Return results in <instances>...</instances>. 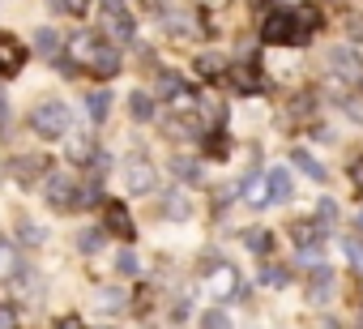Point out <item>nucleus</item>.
Here are the masks:
<instances>
[{
  "mask_svg": "<svg viewBox=\"0 0 363 329\" xmlns=\"http://www.w3.org/2000/svg\"><path fill=\"white\" fill-rule=\"evenodd\" d=\"M342 248H346L350 265H354V269H363V244H359V240H342Z\"/></svg>",
  "mask_w": 363,
  "mask_h": 329,
  "instance_id": "34",
  "label": "nucleus"
},
{
  "mask_svg": "<svg viewBox=\"0 0 363 329\" xmlns=\"http://www.w3.org/2000/svg\"><path fill=\"white\" fill-rule=\"evenodd\" d=\"M231 86H235L240 94H257V90L265 86V77H261L257 69H235V73H231Z\"/></svg>",
  "mask_w": 363,
  "mask_h": 329,
  "instance_id": "15",
  "label": "nucleus"
},
{
  "mask_svg": "<svg viewBox=\"0 0 363 329\" xmlns=\"http://www.w3.org/2000/svg\"><path fill=\"white\" fill-rule=\"evenodd\" d=\"M167 214H171V218H189V214H193L189 197H184V193H171V197H167Z\"/></svg>",
  "mask_w": 363,
  "mask_h": 329,
  "instance_id": "28",
  "label": "nucleus"
},
{
  "mask_svg": "<svg viewBox=\"0 0 363 329\" xmlns=\"http://www.w3.org/2000/svg\"><path fill=\"white\" fill-rule=\"evenodd\" d=\"M201 329H231V316L227 312H206L201 316Z\"/></svg>",
  "mask_w": 363,
  "mask_h": 329,
  "instance_id": "33",
  "label": "nucleus"
},
{
  "mask_svg": "<svg viewBox=\"0 0 363 329\" xmlns=\"http://www.w3.org/2000/svg\"><path fill=\"white\" fill-rule=\"evenodd\" d=\"M244 244H248V248H252V252H261V257H265V252H269V244H274V240H269V231H248V235H244Z\"/></svg>",
  "mask_w": 363,
  "mask_h": 329,
  "instance_id": "30",
  "label": "nucleus"
},
{
  "mask_svg": "<svg viewBox=\"0 0 363 329\" xmlns=\"http://www.w3.org/2000/svg\"><path fill=\"white\" fill-rule=\"evenodd\" d=\"M124 176H128V189H133V193H154V189H158V176H154V167H150L145 158H128Z\"/></svg>",
  "mask_w": 363,
  "mask_h": 329,
  "instance_id": "9",
  "label": "nucleus"
},
{
  "mask_svg": "<svg viewBox=\"0 0 363 329\" xmlns=\"http://www.w3.org/2000/svg\"><path fill=\"white\" fill-rule=\"evenodd\" d=\"M201 116H206V124H210V128H223V116H227V107H223V99L206 90V94H201Z\"/></svg>",
  "mask_w": 363,
  "mask_h": 329,
  "instance_id": "16",
  "label": "nucleus"
},
{
  "mask_svg": "<svg viewBox=\"0 0 363 329\" xmlns=\"http://www.w3.org/2000/svg\"><path fill=\"white\" fill-rule=\"evenodd\" d=\"M86 111H90V120H107V111H111V94H107V90H94V94L86 99Z\"/></svg>",
  "mask_w": 363,
  "mask_h": 329,
  "instance_id": "24",
  "label": "nucleus"
},
{
  "mask_svg": "<svg viewBox=\"0 0 363 329\" xmlns=\"http://www.w3.org/2000/svg\"><path fill=\"white\" fill-rule=\"evenodd\" d=\"M77 248H82V252H99V248H103V231H82V235H77Z\"/></svg>",
  "mask_w": 363,
  "mask_h": 329,
  "instance_id": "31",
  "label": "nucleus"
},
{
  "mask_svg": "<svg viewBox=\"0 0 363 329\" xmlns=\"http://www.w3.org/2000/svg\"><path fill=\"white\" fill-rule=\"evenodd\" d=\"M18 274H22V257H18V248L0 240V278H18Z\"/></svg>",
  "mask_w": 363,
  "mask_h": 329,
  "instance_id": "18",
  "label": "nucleus"
},
{
  "mask_svg": "<svg viewBox=\"0 0 363 329\" xmlns=\"http://www.w3.org/2000/svg\"><path fill=\"white\" fill-rule=\"evenodd\" d=\"M9 128V99H5V90H0V133Z\"/></svg>",
  "mask_w": 363,
  "mask_h": 329,
  "instance_id": "41",
  "label": "nucleus"
},
{
  "mask_svg": "<svg viewBox=\"0 0 363 329\" xmlns=\"http://www.w3.org/2000/svg\"><path fill=\"white\" fill-rule=\"evenodd\" d=\"M65 154H69V162H77V167H86V162H94L99 145H94V141H90L86 133H73V137H69V150H65Z\"/></svg>",
  "mask_w": 363,
  "mask_h": 329,
  "instance_id": "11",
  "label": "nucleus"
},
{
  "mask_svg": "<svg viewBox=\"0 0 363 329\" xmlns=\"http://www.w3.org/2000/svg\"><path fill=\"white\" fill-rule=\"evenodd\" d=\"M103 227H107L111 235H120V240H133V235H137V227H133L124 201H107V206H103Z\"/></svg>",
  "mask_w": 363,
  "mask_h": 329,
  "instance_id": "7",
  "label": "nucleus"
},
{
  "mask_svg": "<svg viewBox=\"0 0 363 329\" xmlns=\"http://www.w3.org/2000/svg\"><path fill=\"white\" fill-rule=\"evenodd\" d=\"M291 162H295V167H299V172H303L308 180H316V184H325V180H329V172L320 167V162H316V158H312L308 150H295V154H291Z\"/></svg>",
  "mask_w": 363,
  "mask_h": 329,
  "instance_id": "13",
  "label": "nucleus"
},
{
  "mask_svg": "<svg viewBox=\"0 0 363 329\" xmlns=\"http://www.w3.org/2000/svg\"><path fill=\"white\" fill-rule=\"evenodd\" d=\"M0 329H18V312L13 308H0Z\"/></svg>",
  "mask_w": 363,
  "mask_h": 329,
  "instance_id": "40",
  "label": "nucleus"
},
{
  "mask_svg": "<svg viewBox=\"0 0 363 329\" xmlns=\"http://www.w3.org/2000/svg\"><path fill=\"white\" fill-rule=\"evenodd\" d=\"M18 231H22V244H43V240H48V231H43V227H35V223H22Z\"/></svg>",
  "mask_w": 363,
  "mask_h": 329,
  "instance_id": "32",
  "label": "nucleus"
},
{
  "mask_svg": "<svg viewBox=\"0 0 363 329\" xmlns=\"http://www.w3.org/2000/svg\"><path fill=\"white\" fill-rule=\"evenodd\" d=\"M359 329H363V325H359Z\"/></svg>",
  "mask_w": 363,
  "mask_h": 329,
  "instance_id": "47",
  "label": "nucleus"
},
{
  "mask_svg": "<svg viewBox=\"0 0 363 329\" xmlns=\"http://www.w3.org/2000/svg\"><path fill=\"white\" fill-rule=\"evenodd\" d=\"M116 269H120V274H137V257H133V252H120V257H116Z\"/></svg>",
  "mask_w": 363,
  "mask_h": 329,
  "instance_id": "36",
  "label": "nucleus"
},
{
  "mask_svg": "<svg viewBox=\"0 0 363 329\" xmlns=\"http://www.w3.org/2000/svg\"><path fill=\"white\" fill-rule=\"evenodd\" d=\"M244 201L257 206V210L269 201V184H265V176H248V180H244Z\"/></svg>",
  "mask_w": 363,
  "mask_h": 329,
  "instance_id": "17",
  "label": "nucleus"
},
{
  "mask_svg": "<svg viewBox=\"0 0 363 329\" xmlns=\"http://www.w3.org/2000/svg\"><path fill=\"white\" fill-rule=\"evenodd\" d=\"M299 261H303V265H320V244H312V248H299Z\"/></svg>",
  "mask_w": 363,
  "mask_h": 329,
  "instance_id": "39",
  "label": "nucleus"
},
{
  "mask_svg": "<svg viewBox=\"0 0 363 329\" xmlns=\"http://www.w3.org/2000/svg\"><path fill=\"white\" fill-rule=\"evenodd\" d=\"M333 218H337V206L329 197H320L316 201V227H333Z\"/></svg>",
  "mask_w": 363,
  "mask_h": 329,
  "instance_id": "29",
  "label": "nucleus"
},
{
  "mask_svg": "<svg viewBox=\"0 0 363 329\" xmlns=\"http://www.w3.org/2000/svg\"><path fill=\"white\" fill-rule=\"evenodd\" d=\"M354 227H359V231H363V210H359V214H354Z\"/></svg>",
  "mask_w": 363,
  "mask_h": 329,
  "instance_id": "44",
  "label": "nucleus"
},
{
  "mask_svg": "<svg viewBox=\"0 0 363 329\" xmlns=\"http://www.w3.org/2000/svg\"><path fill=\"white\" fill-rule=\"evenodd\" d=\"M197 73H201V77H223V73H227V60L214 56V52H201V56H197Z\"/></svg>",
  "mask_w": 363,
  "mask_h": 329,
  "instance_id": "22",
  "label": "nucleus"
},
{
  "mask_svg": "<svg viewBox=\"0 0 363 329\" xmlns=\"http://www.w3.org/2000/svg\"><path fill=\"white\" fill-rule=\"evenodd\" d=\"M26 65V48L13 35H0V77H18Z\"/></svg>",
  "mask_w": 363,
  "mask_h": 329,
  "instance_id": "6",
  "label": "nucleus"
},
{
  "mask_svg": "<svg viewBox=\"0 0 363 329\" xmlns=\"http://www.w3.org/2000/svg\"><path fill=\"white\" fill-rule=\"evenodd\" d=\"M261 278H265L269 286H286V269H282V265H265V274H261Z\"/></svg>",
  "mask_w": 363,
  "mask_h": 329,
  "instance_id": "35",
  "label": "nucleus"
},
{
  "mask_svg": "<svg viewBox=\"0 0 363 329\" xmlns=\"http://www.w3.org/2000/svg\"><path fill=\"white\" fill-rule=\"evenodd\" d=\"M0 176H5V167H0Z\"/></svg>",
  "mask_w": 363,
  "mask_h": 329,
  "instance_id": "45",
  "label": "nucleus"
},
{
  "mask_svg": "<svg viewBox=\"0 0 363 329\" xmlns=\"http://www.w3.org/2000/svg\"><path fill=\"white\" fill-rule=\"evenodd\" d=\"M69 124H73V116H69V107L60 103V99H43L39 107H35V116H30V128L39 133V137H65L69 133Z\"/></svg>",
  "mask_w": 363,
  "mask_h": 329,
  "instance_id": "4",
  "label": "nucleus"
},
{
  "mask_svg": "<svg viewBox=\"0 0 363 329\" xmlns=\"http://www.w3.org/2000/svg\"><path fill=\"white\" fill-rule=\"evenodd\" d=\"M171 172H175L179 180H189V184H201V176H206L197 158H171Z\"/></svg>",
  "mask_w": 363,
  "mask_h": 329,
  "instance_id": "19",
  "label": "nucleus"
},
{
  "mask_svg": "<svg viewBox=\"0 0 363 329\" xmlns=\"http://www.w3.org/2000/svg\"><path fill=\"white\" fill-rule=\"evenodd\" d=\"M265 184H269V201H291L295 197V184H291V172L286 167H274L265 176Z\"/></svg>",
  "mask_w": 363,
  "mask_h": 329,
  "instance_id": "12",
  "label": "nucleus"
},
{
  "mask_svg": "<svg viewBox=\"0 0 363 329\" xmlns=\"http://www.w3.org/2000/svg\"><path fill=\"white\" fill-rule=\"evenodd\" d=\"M120 9H124V0H103V18L107 13H120Z\"/></svg>",
  "mask_w": 363,
  "mask_h": 329,
  "instance_id": "42",
  "label": "nucleus"
},
{
  "mask_svg": "<svg viewBox=\"0 0 363 329\" xmlns=\"http://www.w3.org/2000/svg\"><path fill=\"white\" fill-rule=\"evenodd\" d=\"M158 94L162 99H189V86H184V77H179V73H162L158 77Z\"/></svg>",
  "mask_w": 363,
  "mask_h": 329,
  "instance_id": "20",
  "label": "nucleus"
},
{
  "mask_svg": "<svg viewBox=\"0 0 363 329\" xmlns=\"http://www.w3.org/2000/svg\"><path fill=\"white\" fill-rule=\"evenodd\" d=\"M56 329H82V320H77V316H65V320H60Z\"/></svg>",
  "mask_w": 363,
  "mask_h": 329,
  "instance_id": "43",
  "label": "nucleus"
},
{
  "mask_svg": "<svg viewBox=\"0 0 363 329\" xmlns=\"http://www.w3.org/2000/svg\"><path fill=\"white\" fill-rule=\"evenodd\" d=\"M333 295V274L325 269V265H316V278H312V286H308V299L312 303H325Z\"/></svg>",
  "mask_w": 363,
  "mask_h": 329,
  "instance_id": "14",
  "label": "nucleus"
},
{
  "mask_svg": "<svg viewBox=\"0 0 363 329\" xmlns=\"http://www.w3.org/2000/svg\"><path fill=\"white\" fill-rule=\"evenodd\" d=\"M350 184H354V189L363 193V154H359V158L350 162Z\"/></svg>",
  "mask_w": 363,
  "mask_h": 329,
  "instance_id": "37",
  "label": "nucleus"
},
{
  "mask_svg": "<svg viewBox=\"0 0 363 329\" xmlns=\"http://www.w3.org/2000/svg\"><path fill=\"white\" fill-rule=\"evenodd\" d=\"M94 308H107V312L124 308V291H120V286H103V291H94Z\"/></svg>",
  "mask_w": 363,
  "mask_h": 329,
  "instance_id": "25",
  "label": "nucleus"
},
{
  "mask_svg": "<svg viewBox=\"0 0 363 329\" xmlns=\"http://www.w3.org/2000/svg\"><path fill=\"white\" fill-rule=\"evenodd\" d=\"M43 197H48L52 210H77V206H82V184L69 180L65 172H52V176L43 180Z\"/></svg>",
  "mask_w": 363,
  "mask_h": 329,
  "instance_id": "5",
  "label": "nucleus"
},
{
  "mask_svg": "<svg viewBox=\"0 0 363 329\" xmlns=\"http://www.w3.org/2000/svg\"><path fill=\"white\" fill-rule=\"evenodd\" d=\"M39 52H43L48 60H56V56H60V35H56L52 26H43V30H39Z\"/></svg>",
  "mask_w": 363,
  "mask_h": 329,
  "instance_id": "27",
  "label": "nucleus"
},
{
  "mask_svg": "<svg viewBox=\"0 0 363 329\" xmlns=\"http://www.w3.org/2000/svg\"><path fill=\"white\" fill-rule=\"evenodd\" d=\"M128 111H133V120L145 124V120H154V99L141 94V90H133V94H128Z\"/></svg>",
  "mask_w": 363,
  "mask_h": 329,
  "instance_id": "21",
  "label": "nucleus"
},
{
  "mask_svg": "<svg viewBox=\"0 0 363 329\" xmlns=\"http://www.w3.org/2000/svg\"><path fill=\"white\" fill-rule=\"evenodd\" d=\"M103 22L111 26V35H116V39H133V18H128V9H120V13H107Z\"/></svg>",
  "mask_w": 363,
  "mask_h": 329,
  "instance_id": "23",
  "label": "nucleus"
},
{
  "mask_svg": "<svg viewBox=\"0 0 363 329\" xmlns=\"http://www.w3.org/2000/svg\"><path fill=\"white\" fill-rule=\"evenodd\" d=\"M206 274H210L206 278L210 299H244L248 295V286H244V278L231 261H206Z\"/></svg>",
  "mask_w": 363,
  "mask_h": 329,
  "instance_id": "3",
  "label": "nucleus"
},
{
  "mask_svg": "<svg viewBox=\"0 0 363 329\" xmlns=\"http://www.w3.org/2000/svg\"><path fill=\"white\" fill-rule=\"evenodd\" d=\"M359 82H363V73H359Z\"/></svg>",
  "mask_w": 363,
  "mask_h": 329,
  "instance_id": "46",
  "label": "nucleus"
},
{
  "mask_svg": "<svg viewBox=\"0 0 363 329\" xmlns=\"http://www.w3.org/2000/svg\"><path fill=\"white\" fill-rule=\"evenodd\" d=\"M9 172L18 176V184L35 189V184H39V176H48V154H26V158H18V162H13Z\"/></svg>",
  "mask_w": 363,
  "mask_h": 329,
  "instance_id": "8",
  "label": "nucleus"
},
{
  "mask_svg": "<svg viewBox=\"0 0 363 329\" xmlns=\"http://www.w3.org/2000/svg\"><path fill=\"white\" fill-rule=\"evenodd\" d=\"M73 65H86L94 77H111L120 69V52L99 35H77L73 39Z\"/></svg>",
  "mask_w": 363,
  "mask_h": 329,
  "instance_id": "2",
  "label": "nucleus"
},
{
  "mask_svg": "<svg viewBox=\"0 0 363 329\" xmlns=\"http://www.w3.org/2000/svg\"><path fill=\"white\" fill-rule=\"evenodd\" d=\"M329 69H333L337 77H350V82L363 73V65H359V56H354L350 48H333V52H329Z\"/></svg>",
  "mask_w": 363,
  "mask_h": 329,
  "instance_id": "10",
  "label": "nucleus"
},
{
  "mask_svg": "<svg viewBox=\"0 0 363 329\" xmlns=\"http://www.w3.org/2000/svg\"><path fill=\"white\" fill-rule=\"evenodd\" d=\"M291 235H295V244H299V248L320 244V227H312V223H295V227H291Z\"/></svg>",
  "mask_w": 363,
  "mask_h": 329,
  "instance_id": "26",
  "label": "nucleus"
},
{
  "mask_svg": "<svg viewBox=\"0 0 363 329\" xmlns=\"http://www.w3.org/2000/svg\"><path fill=\"white\" fill-rule=\"evenodd\" d=\"M86 5L90 0H56V9H65V13H86Z\"/></svg>",
  "mask_w": 363,
  "mask_h": 329,
  "instance_id": "38",
  "label": "nucleus"
},
{
  "mask_svg": "<svg viewBox=\"0 0 363 329\" xmlns=\"http://www.w3.org/2000/svg\"><path fill=\"white\" fill-rule=\"evenodd\" d=\"M316 26H320V13L312 5H303V9H274L265 18V26H261V39L265 43H291V48H299V43H308V35Z\"/></svg>",
  "mask_w": 363,
  "mask_h": 329,
  "instance_id": "1",
  "label": "nucleus"
}]
</instances>
